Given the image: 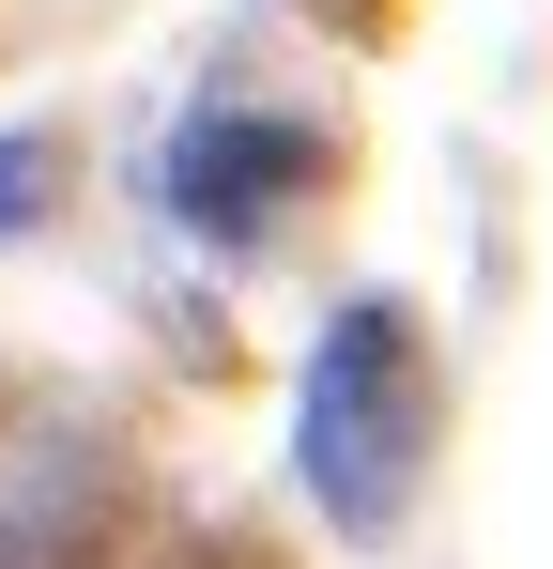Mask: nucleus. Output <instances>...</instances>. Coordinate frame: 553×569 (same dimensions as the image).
I'll return each instance as SVG.
<instances>
[{
  "label": "nucleus",
  "instance_id": "4",
  "mask_svg": "<svg viewBox=\"0 0 553 569\" xmlns=\"http://www.w3.org/2000/svg\"><path fill=\"white\" fill-rule=\"evenodd\" d=\"M0 569H16V539H0Z\"/></svg>",
  "mask_w": 553,
  "mask_h": 569
},
{
  "label": "nucleus",
  "instance_id": "1",
  "mask_svg": "<svg viewBox=\"0 0 553 569\" xmlns=\"http://www.w3.org/2000/svg\"><path fill=\"white\" fill-rule=\"evenodd\" d=\"M431 416H446V385H431L415 308L354 292V308L323 323V355H308V416H292V462H308V492H323L339 539H384V523L415 508V477H431Z\"/></svg>",
  "mask_w": 553,
  "mask_h": 569
},
{
  "label": "nucleus",
  "instance_id": "2",
  "mask_svg": "<svg viewBox=\"0 0 553 569\" xmlns=\"http://www.w3.org/2000/svg\"><path fill=\"white\" fill-rule=\"evenodd\" d=\"M308 170H323L308 123H276V108H200V123L170 139V216L215 231V247H262L276 216L308 200Z\"/></svg>",
  "mask_w": 553,
  "mask_h": 569
},
{
  "label": "nucleus",
  "instance_id": "3",
  "mask_svg": "<svg viewBox=\"0 0 553 569\" xmlns=\"http://www.w3.org/2000/svg\"><path fill=\"white\" fill-rule=\"evenodd\" d=\"M16 216H47V154H31V139H0V231H16Z\"/></svg>",
  "mask_w": 553,
  "mask_h": 569
}]
</instances>
